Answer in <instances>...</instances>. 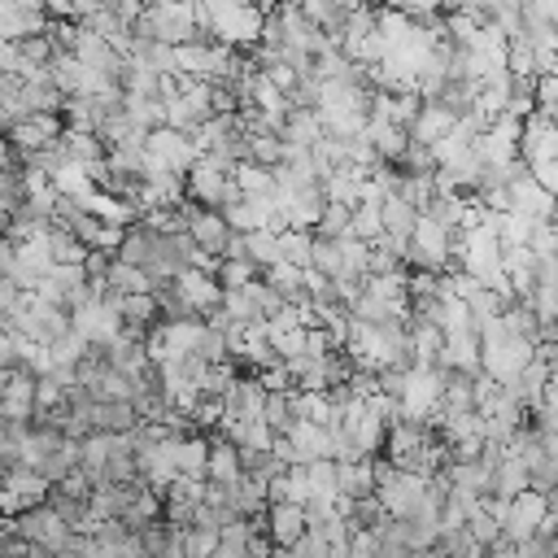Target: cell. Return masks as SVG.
<instances>
[{
	"instance_id": "cell-1",
	"label": "cell",
	"mask_w": 558,
	"mask_h": 558,
	"mask_svg": "<svg viewBox=\"0 0 558 558\" xmlns=\"http://www.w3.org/2000/svg\"><path fill=\"white\" fill-rule=\"evenodd\" d=\"M541 519H545V488H523L519 497L506 501L501 527H506L510 541H527V536H536Z\"/></svg>"
},
{
	"instance_id": "cell-2",
	"label": "cell",
	"mask_w": 558,
	"mask_h": 558,
	"mask_svg": "<svg viewBox=\"0 0 558 558\" xmlns=\"http://www.w3.org/2000/svg\"><path fill=\"white\" fill-rule=\"evenodd\" d=\"M183 231L192 235V244H201V248H209V253H222L227 240L235 235L231 222H227V214H209L205 205H201V209L187 205V214H183Z\"/></svg>"
},
{
	"instance_id": "cell-3",
	"label": "cell",
	"mask_w": 558,
	"mask_h": 558,
	"mask_svg": "<svg viewBox=\"0 0 558 558\" xmlns=\"http://www.w3.org/2000/svg\"><path fill=\"white\" fill-rule=\"evenodd\" d=\"M310 527V514H305V501H270V536L275 545L292 549Z\"/></svg>"
},
{
	"instance_id": "cell-4",
	"label": "cell",
	"mask_w": 558,
	"mask_h": 558,
	"mask_svg": "<svg viewBox=\"0 0 558 558\" xmlns=\"http://www.w3.org/2000/svg\"><path fill=\"white\" fill-rule=\"evenodd\" d=\"M244 475V449L235 445V440H218L214 449H209V484H235Z\"/></svg>"
},
{
	"instance_id": "cell-5",
	"label": "cell",
	"mask_w": 558,
	"mask_h": 558,
	"mask_svg": "<svg viewBox=\"0 0 558 558\" xmlns=\"http://www.w3.org/2000/svg\"><path fill=\"white\" fill-rule=\"evenodd\" d=\"M179 475L187 480H209V445L205 440H179Z\"/></svg>"
}]
</instances>
